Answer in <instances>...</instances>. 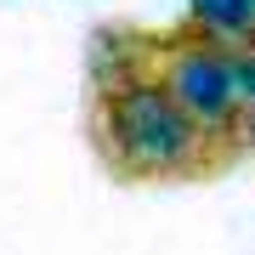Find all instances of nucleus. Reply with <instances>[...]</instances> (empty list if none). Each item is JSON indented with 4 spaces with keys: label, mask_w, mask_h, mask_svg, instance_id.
Wrapping results in <instances>:
<instances>
[{
    "label": "nucleus",
    "mask_w": 255,
    "mask_h": 255,
    "mask_svg": "<svg viewBox=\"0 0 255 255\" xmlns=\"http://www.w3.org/2000/svg\"><path fill=\"white\" fill-rule=\"evenodd\" d=\"M102 136L119 170L130 176H176L193 170L204 153L199 119L164 91V80H147V74H130L102 97Z\"/></svg>",
    "instance_id": "nucleus-1"
},
{
    "label": "nucleus",
    "mask_w": 255,
    "mask_h": 255,
    "mask_svg": "<svg viewBox=\"0 0 255 255\" xmlns=\"http://www.w3.org/2000/svg\"><path fill=\"white\" fill-rule=\"evenodd\" d=\"M233 74H238V108H244V119H255V46L233 51Z\"/></svg>",
    "instance_id": "nucleus-4"
},
{
    "label": "nucleus",
    "mask_w": 255,
    "mask_h": 255,
    "mask_svg": "<svg viewBox=\"0 0 255 255\" xmlns=\"http://www.w3.org/2000/svg\"><path fill=\"white\" fill-rule=\"evenodd\" d=\"M164 91L199 119L204 136L238 125V74H233V51L216 40H176L164 51Z\"/></svg>",
    "instance_id": "nucleus-2"
},
{
    "label": "nucleus",
    "mask_w": 255,
    "mask_h": 255,
    "mask_svg": "<svg viewBox=\"0 0 255 255\" xmlns=\"http://www.w3.org/2000/svg\"><path fill=\"white\" fill-rule=\"evenodd\" d=\"M193 23H199L204 40L227 46V40H250L255 46V0H187Z\"/></svg>",
    "instance_id": "nucleus-3"
}]
</instances>
